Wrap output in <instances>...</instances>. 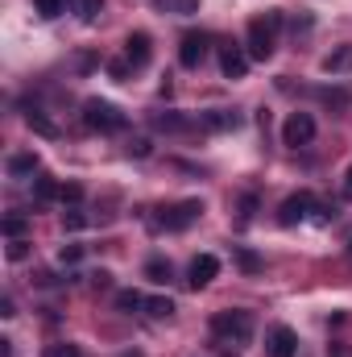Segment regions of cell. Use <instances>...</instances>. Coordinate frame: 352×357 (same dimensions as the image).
<instances>
[{
  "label": "cell",
  "mask_w": 352,
  "mask_h": 357,
  "mask_svg": "<svg viewBox=\"0 0 352 357\" xmlns=\"http://www.w3.org/2000/svg\"><path fill=\"white\" fill-rule=\"evenodd\" d=\"M323 71H328V75H344V71H352V46H336L332 54H323Z\"/></svg>",
  "instance_id": "obj_13"
},
{
  "label": "cell",
  "mask_w": 352,
  "mask_h": 357,
  "mask_svg": "<svg viewBox=\"0 0 352 357\" xmlns=\"http://www.w3.org/2000/svg\"><path fill=\"white\" fill-rule=\"evenodd\" d=\"M211 333L220 345H249L253 341V312H216Z\"/></svg>",
  "instance_id": "obj_2"
},
{
  "label": "cell",
  "mask_w": 352,
  "mask_h": 357,
  "mask_svg": "<svg viewBox=\"0 0 352 357\" xmlns=\"http://www.w3.org/2000/svg\"><path fill=\"white\" fill-rule=\"evenodd\" d=\"M67 4H71V13L79 21H95L99 17V0H67Z\"/></svg>",
  "instance_id": "obj_18"
},
{
  "label": "cell",
  "mask_w": 352,
  "mask_h": 357,
  "mask_svg": "<svg viewBox=\"0 0 352 357\" xmlns=\"http://www.w3.org/2000/svg\"><path fill=\"white\" fill-rule=\"evenodd\" d=\"M116 307H120V312H137V307H145V299H141L137 291H120V295H116Z\"/></svg>",
  "instance_id": "obj_22"
},
{
  "label": "cell",
  "mask_w": 352,
  "mask_h": 357,
  "mask_svg": "<svg viewBox=\"0 0 352 357\" xmlns=\"http://www.w3.org/2000/svg\"><path fill=\"white\" fill-rule=\"evenodd\" d=\"M175 13H178V17H191V13H199V0H175Z\"/></svg>",
  "instance_id": "obj_32"
},
{
  "label": "cell",
  "mask_w": 352,
  "mask_h": 357,
  "mask_svg": "<svg viewBox=\"0 0 352 357\" xmlns=\"http://www.w3.org/2000/svg\"><path fill=\"white\" fill-rule=\"evenodd\" d=\"M199 125H203V129H211V133H224V129H237V125H241V116H237V112H228V108H216V112H203V116H199Z\"/></svg>",
  "instance_id": "obj_12"
},
{
  "label": "cell",
  "mask_w": 352,
  "mask_h": 357,
  "mask_svg": "<svg viewBox=\"0 0 352 357\" xmlns=\"http://www.w3.org/2000/svg\"><path fill=\"white\" fill-rule=\"evenodd\" d=\"M349 254H352V241H349Z\"/></svg>",
  "instance_id": "obj_40"
},
{
  "label": "cell",
  "mask_w": 352,
  "mask_h": 357,
  "mask_svg": "<svg viewBox=\"0 0 352 357\" xmlns=\"http://www.w3.org/2000/svg\"><path fill=\"white\" fill-rule=\"evenodd\" d=\"M63 225L75 233V229H88V216H83V212H67V216H63Z\"/></svg>",
  "instance_id": "obj_31"
},
{
  "label": "cell",
  "mask_w": 352,
  "mask_h": 357,
  "mask_svg": "<svg viewBox=\"0 0 352 357\" xmlns=\"http://www.w3.org/2000/svg\"><path fill=\"white\" fill-rule=\"evenodd\" d=\"M199 212H203V204H199V199H186V204H178V208H170V212L162 216V225L178 233V229H186L191 220H199Z\"/></svg>",
  "instance_id": "obj_9"
},
{
  "label": "cell",
  "mask_w": 352,
  "mask_h": 357,
  "mask_svg": "<svg viewBox=\"0 0 352 357\" xmlns=\"http://www.w3.org/2000/svg\"><path fill=\"white\" fill-rule=\"evenodd\" d=\"M145 312H150L154 320H170V316H175V299H170V295H154V299H145Z\"/></svg>",
  "instance_id": "obj_16"
},
{
  "label": "cell",
  "mask_w": 352,
  "mask_h": 357,
  "mask_svg": "<svg viewBox=\"0 0 352 357\" xmlns=\"http://www.w3.org/2000/svg\"><path fill=\"white\" fill-rule=\"evenodd\" d=\"M203 59H207V38H203V33H186V38H182V46H178V63L195 71Z\"/></svg>",
  "instance_id": "obj_6"
},
{
  "label": "cell",
  "mask_w": 352,
  "mask_h": 357,
  "mask_svg": "<svg viewBox=\"0 0 352 357\" xmlns=\"http://www.w3.org/2000/svg\"><path fill=\"white\" fill-rule=\"evenodd\" d=\"M21 233H25V216H8V220H4V237L13 241V237H21Z\"/></svg>",
  "instance_id": "obj_30"
},
{
  "label": "cell",
  "mask_w": 352,
  "mask_h": 357,
  "mask_svg": "<svg viewBox=\"0 0 352 357\" xmlns=\"http://www.w3.org/2000/svg\"><path fill=\"white\" fill-rule=\"evenodd\" d=\"M129 154H133V158H150V154H154V142H150V137H133V142H129Z\"/></svg>",
  "instance_id": "obj_24"
},
{
  "label": "cell",
  "mask_w": 352,
  "mask_h": 357,
  "mask_svg": "<svg viewBox=\"0 0 352 357\" xmlns=\"http://www.w3.org/2000/svg\"><path fill=\"white\" fill-rule=\"evenodd\" d=\"M108 282H112V274H108V270H95V274H91V287H99V291H104Z\"/></svg>",
  "instance_id": "obj_35"
},
{
  "label": "cell",
  "mask_w": 352,
  "mask_h": 357,
  "mask_svg": "<svg viewBox=\"0 0 352 357\" xmlns=\"http://www.w3.org/2000/svg\"><path fill=\"white\" fill-rule=\"evenodd\" d=\"M323 96V104H332V108H344L349 104V88H336V91H319Z\"/></svg>",
  "instance_id": "obj_27"
},
{
  "label": "cell",
  "mask_w": 352,
  "mask_h": 357,
  "mask_svg": "<svg viewBox=\"0 0 352 357\" xmlns=\"http://www.w3.org/2000/svg\"><path fill=\"white\" fill-rule=\"evenodd\" d=\"M25 125H29L38 137H58V125H54L50 116H42V112H25Z\"/></svg>",
  "instance_id": "obj_15"
},
{
  "label": "cell",
  "mask_w": 352,
  "mask_h": 357,
  "mask_svg": "<svg viewBox=\"0 0 352 357\" xmlns=\"http://www.w3.org/2000/svg\"><path fill=\"white\" fill-rule=\"evenodd\" d=\"M154 129H170V133H178V129H186V116H178V112H158V116H154Z\"/></svg>",
  "instance_id": "obj_20"
},
{
  "label": "cell",
  "mask_w": 352,
  "mask_h": 357,
  "mask_svg": "<svg viewBox=\"0 0 352 357\" xmlns=\"http://www.w3.org/2000/svg\"><path fill=\"white\" fill-rule=\"evenodd\" d=\"M4 258H8V262H25V258H29V241H25V237H13L8 250H4Z\"/></svg>",
  "instance_id": "obj_21"
},
{
  "label": "cell",
  "mask_w": 352,
  "mask_h": 357,
  "mask_svg": "<svg viewBox=\"0 0 352 357\" xmlns=\"http://www.w3.org/2000/svg\"><path fill=\"white\" fill-rule=\"evenodd\" d=\"M294 349H298V337H294V328L278 324V328L269 333V357H294Z\"/></svg>",
  "instance_id": "obj_10"
},
{
  "label": "cell",
  "mask_w": 352,
  "mask_h": 357,
  "mask_svg": "<svg viewBox=\"0 0 352 357\" xmlns=\"http://www.w3.org/2000/svg\"><path fill=\"white\" fill-rule=\"evenodd\" d=\"M58 199H63V204H79V199H83V187H79V183H63V195H58Z\"/></svg>",
  "instance_id": "obj_29"
},
{
  "label": "cell",
  "mask_w": 352,
  "mask_h": 357,
  "mask_svg": "<svg viewBox=\"0 0 352 357\" xmlns=\"http://www.w3.org/2000/svg\"><path fill=\"white\" fill-rule=\"evenodd\" d=\"M253 212H257V195H245V199H241V216H245V220H249V216H253Z\"/></svg>",
  "instance_id": "obj_33"
},
{
  "label": "cell",
  "mask_w": 352,
  "mask_h": 357,
  "mask_svg": "<svg viewBox=\"0 0 352 357\" xmlns=\"http://www.w3.org/2000/svg\"><path fill=\"white\" fill-rule=\"evenodd\" d=\"M311 137H315V116H311V112H290L286 125H282V142H286L290 150H298V146H307Z\"/></svg>",
  "instance_id": "obj_4"
},
{
  "label": "cell",
  "mask_w": 352,
  "mask_h": 357,
  "mask_svg": "<svg viewBox=\"0 0 352 357\" xmlns=\"http://www.w3.org/2000/svg\"><path fill=\"white\" fill-rule=\"evenodd\" d=\"M129 71H137L129 59H112V63H108V75H112V79H129Z\"/></svg>",
  "instance_id": "obj_23"
},
{
  "label": "cell",
  "mask_w": 352,
  "mask_h": 357,
  "mask_svg": "<svg viewBox=\"0 0 352 357\" xmlns=\"http://www.w3.org/2000/svg\"><path fill=\"white\" fill-rule=\"evenodd\" d=\"M216 274H220V262H216L211 254H199V258L191 262V278H186V282H191V287L199 291V287H207V282H211Z\"/></svg>",
  "instance_id": "obj_11"
},
{
  "label": "cell",
  "mask_w": 352,
  "mask_h": 357,
  "mask_svg": "<svg viewBox=\"0 0 352 357\" xmlns=\"http://www.w3.org/2000/svg\"><path fill=\"white\" fill-rule=\"evenodd\" d=\"M278 29H282V13L278 8H269L265 17H257V21H249V59H269L273 54V42H278Z\"/></svg>",
  "instance_id": "obj_1"
},
{
  "label": "cell",
  "mask_w": 352,
  "mask_h": 357,
  "mask_svg": "<svg viewBox=\"0 0 352 357\" xmlns=\"http://www.w3.org/2000/svg\"><path fill=\"white\" fill-rule=\"evenodd\" d=\"M344 195L352 199V167H349V175H344Z\"/></svg>",
  "instance_id": "obj_38"
},
{
  "label": "cell",
  "mask_w": 352,
  "mask_h": 357,
  "mask_svg": "<svg viewBox=\"0 0 352 357\" xmlns=\"http://www.w3.org/2000/svg\"><path fill=\"white\" fill-rule=\"evenodd\" d=\"M311 212H315V195H311V191H298V195L282 199V208H278V220L290 229V225H303Z\"/></svg>",
  "instance_id": "obj_5"
},
{
  "label": "cell",
  "mask_w": 352,
  "mask_h": 357,
  "mask_svg": "<svg viewBox=\"0 0 352 357\" xmlns=\"http://www.w3.org/2000/svg\"><path fill=\"white\" fill-rule=\"evenodd\" d=\"M125 357H137V354H125Z\"/></svg>",
  "instance_id": "obj_39"
},
{
  "label": "cell",
  "mask_w": 352,
  "mask_h": 357,
  "mask_svg": "<svg viewBox=\"0 0 352 357\" xmlns=\"http://www.w3.org/2000/svg\"><path fill=\"white\" fill-rule=\"evenodd\" d=\"M241 266H245V270H262V262H257V254H249V250H241Z\"/></svg>",
  "instance_id": "obj_34"
},
{
  "label": "cell",
  "mask_w": 352,
  "mask_h": 357,
  "mask_svg": "<svg viewBox=\"0 0 352 357\" xmlns=\"http://www.w3.org/2000/svg\"><path fill=\"white\" fill-rule=\"evenodd\" d=\"M145 278H150V282H170V262L150 258V262H145Z\"/></svg>",
  "instance_id": "obj_19"
},
{
  "label": "cell",
  "mask_w": 352,
  "mask_h": 357,
  "mask_svg": "<svg viewBox=\"0 0 352 357\" xmlns=\"http://www.w3.org/2000/svg\"><path fill=\"white\" fill-rule=\"evenodd\" d=\"M42 357H83V354H79V345H46Z\"/></svg>",
  "instance_id": "obj_28"
},
{
  "label": "cell",
  "mask_w": 352,
  "mask_h": 357,
  "mask_svg": "<svg viewBox=\"0 0 352 357\" xmlns=\"http://www.w3.org/2000/svg\"><path fill=\"white\" fill-rule=\"evenodd\" d=\"M79 258H83V245H63V250H58V262H63V266H75Z\"/></svg>",
  "instance_id": "obj_26"
},
{
  "label": "cell",
  "mask_w": 352,
  "mask_h": 357,
  "mask_svg": "<svg viewBox=\"0 0 352 357\" xmlns=\"http://www.w3.org/2000/svg\"><path fill=\"white\" fill-rule=\"evenodd\" d=\"M83 125L99 129V133H116V129H125V112L108 100H88L83 104Z\"/></svg>",
  "instance_id": "obj_3"
},
{
  "label": "cell",
  "mask_w": 352,
  "mask_h": 357,
  "mask_svg": "<svg viewBox=\"0 0 352 357\" xmlns=\"http://www.w3.org/2000/svg\"><path fill=\"white\" fill-rule=\"evenodd\" d=\"M220 71H224V79H245L249 54H245L241 46H224V50H220Z\"/></svg>",
  "instance_id": "obj_7"
},
{
  "label": "cell",
  "mask_w": 352,
  "mask_h": 357,
  "mask_svg": "<svg viewBox=\"0 0 352 357\" xmlns=\"http://www.w3.org/2000/svg\"><path fill=\"white\" fill-rule=\"evenodd\" d=\"M0 316L8 320V316H17V307H13V299H0Z\"/></svg>",
  "instance_id": "obj_37"
},
{
  "label": "cell",
  "mask_w": 352,
  "mask_h": 357,
  "mask_svg": "<svg viewBox=\"0 0 352 357\" xmlns=\"http://www.w3.org/2000/svg\"><path fill=\"white\" fill-rule=\"evenodd\" d=\"M150 54H154V42H150V33H129V42H125V59L133 63V67H145L150 63Z\"/></svg>",
  "instance_id": "obj_8"
},
{
  "label": "cell",
  "mask_w": 352,
  "mask_h": 357,
  "mask_svg": "<svg viewBox=\"0 0 352 357\" xmlns=\"http://www.w3.org/2000/svg\"><path fill=\"white\" fill-rule=\"evenodd\" d=\"M75 67H79V71H91V67H95V59H91V54H79V59H75Z\"/></svg>",
  "instance_id": "obj_36"
},
{
  "label": "cell",
  "mask_w": 352,
  "mask_h": 357,
  "mask_svg": "<svg viewBox=\"0 0 352 357\" xmlns=\"http://www.w3.org/2000/svg\"><path fill=\"white\" fill-rule=\"evenodd\" d=\"M33 8H38V17H46V21H50V17H58V13H63V0H33Z\"/></svg>",
  "instance_id": "obj_25"
},
{
  "label": "cell",
  "mask_w": 352,
  "mask_h": 357,
  "mask_svg": "<svg viewBox=\"0 0 352 357\" xmlns=\"http://www.w3.org/2000/svg\"><path fill=\"white\" fill-rule=\"evenodd\" d=\"M38 171V154H13L8 158V175L13 178H25V175H33Z\"/></svg>",
  "instance_id": "obj_14"
},
{
  "label": "cell",
  "mask_w": 352,
  "mask_h": 357,
  "mask_svg": "<svg viewBox=\"0 0 352 357\" xmlns=\"http://www.w3.org/2000/svg\"><path fill=\"white\" fill-rule=\"evenodd\" d=\"M33 195H38L42 204H50V199H58V195H63V187H58L50 175H42V178H33Z\"/></svg>",
  "instance_id": "obj_17"
}]
</instances>
